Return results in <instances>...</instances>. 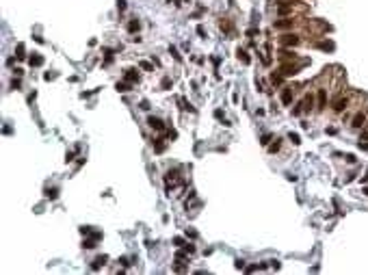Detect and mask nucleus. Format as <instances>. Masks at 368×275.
<instances>
[{"label":"nucleus","mask_w":368,"mask_h":275,"mask_svg":"<svg viewBox=\"0 0 368 275\" xmlns=\"http://www.w3.org/2000/svg\"><path fill=\"white\" fill-rule=\"evenodd\" d=\"M117 91H119V93L130 91V83H128V80H124V83H117Z\"/></svg>","instance_id":"9b49d317"},{"label":"nucleus","mask_w":368,"mask_h":275,"mask_svg":"<svg viewBox=\"0 0 368 275\" xmlns=\"http://www.w3.org/2000/svg\"><path fill=\"white\" fill-rule=\"evenodd\" d=\"M186 236H191V238H195V236H197V232H193V230H186Z\"/></svg>","instance_id":"cd10ccee"},{"label":"nucleus","mask_w":368,"mask_h":275,"mask_svg":"<svg viewBox=\"0 0 368 275\" xmlns=\"http://www.w3.org/2000/svg\"><path fill=\"white\" fill-rule=\"evenodd\" d=\"M290 100H292V91H290V89H284V93H281V102H284V104H290Z\"/></svg>","instance_id":"f8f14e48"},{"label":"nucleus","mask_w":368,"mask_h":275,"mask_svg":"<svg viewBox=\"0 0 368 275\" xmlns=\"http://www.w3.org/2000/svg\"><path fill=\"white\" fill-rule=\"evenodd\" d=\"M236 269H245V262H243V260H236Z\"/></svg>","instance_id":"c85d7f7f"},{"label":"nucleus","mask_w":368,"mask_h":275,"mask_svg":"<svg viewBox=\"0 0 368 275\" xmlns=\"http://www.w3.org/2000/svg\"><path fill=\"white\" fill-rule=\"evenodd\" d=\"M163 89H169L171 87V78H163V85H160Z\"/></svg>","instance_id":"5701e85b"},{"label":"nucleus","mask_w":368,"mask_h":275,"mask_svg":"<svg viewBox=\"0 0 368 275\" xmlns=\"http://www.w3.org/2000/svg\"><path fill=\"white\" fill-rule=\"evenodd\" d=\"M17 54H15V59H24L26 54H24V44H17V50H15Z\"/></svg>","instance_id":"2eb2a0df"},{"label":"nucleus","mask_w":368,"mask_h":275,"mask_svg":"<svg viewBox=\"0 0 368 275\" xmlns=\"http://www.w3.org/2000/svg\"><path fill=\"white\" fill-rule=\"evenodd\" d=\"M366 180H368V178H364V182H366Z\"/></svg>","instance_id":"2f4dec72"},{"label":"nucleus","mask_w":368,"mask_h":275,"mask_svg":"<svg viewBox=\"0 0 368 275\" xmlns=\"http://www.w3.org/2000/svg\"><path fill=\"white\" fill-rule=\"evenodd\" d=\"M141 108H143V111H147V108H149V104H147V100H143V102H141Z\"/></svg>","instance_id":"bb28decb"},{"label":"nucleus","mask_w":368,"mask_h":275,"mask_svg":"<svg viewBox=\"0 0 368 275\" xmlns=\"http://www.w3.org/2000/svg\"><path fill=\"white\" fill-rule=\"evenodd\" d=\"M56 195H59V188H46V197H50V199H56Z\"/></svg>","instance_id":"4468645a"},{"label":"nucleus","mask_w":368,"mask_h":275,"mask_svg":"<svg viewBox=\"0 0 368 275\" xmlns=\"http://www.w3.org/2000/svg\"><path fill=\"white\" fill-rule=\"evenodd\" d=\"M28 63H31V67H39V65H44V56L41 54H33L28 59Z\"/></svg>","instance_id":"7ed1b4c3"},{"label":"nucleus","mask_w":368,"mask_h":275,"mask_svg":"<svg viewBox=\"0 0 368 275\" xmlns=\"http://www.w3.org/2000/svg\"><path fill=\"white\" fill-rule=\"evenodd\" d=\"M147 124H149V128H154V130H163V128H165V124H163L160 117H149Z\"/></svg>","instance_id":"f03ea898"},{"label":"nucleus","mask_w":368,"mask_h":275,"mask_svg":"<svg viewBox=\"0 0 368 275\" xmlns=\"http://www.w3.org/2000/svg\"><path fill=\"white\" fill-rule=\"evenodd\" d=\"M169 52H171V54H173V59H176V61H180V59H182V56H180V54H178V50H176V48H173V46L169 48Z\"/></svg>","instance_id":"b1692460"},{"label":"nucleus","mask_w":368,"mask_h":275,"mask_svg":"<svg viewBox=\"0 0 368 275\" xmlns=\"http://www.w3.org/2000/svg\"><path fill=\"white\" fill-rule=\"evenodd\" d=\"M301 39H299V35H284V39H281V44L284 46H297Z\"/></svg>","instance_id":"f257e3e1"},{"label":"nucleus","mask_w":368,"mask_h":275,"mask_svg":"<svg viewBox=\"0 0 368 275\" xmlns=\"http://www.w3.org/2000/svg\"><path fill=\"white\" fill-rule=\"evenodd\" d=\"M323 106H325V89L318 91V108H323Z\"/></svg>","instance_id":"f3484780"},{"label":"nucleus","mask_w":368,"mask_h":275,"mask_svg":"<svg viewBox=\"0 0 368 275\" xmlns=\"http://www.w3.org/2000/svg\"><path fill=\"white\" fill-rule=\"evenodd\" d=\"M124 76H126V80H128V83L139 80V72H137V69H126V74H124Z\"/></svg>","instance_id":"0eeeda50"},{"label":"nucleus","mask_w":368,"mask_h":275,"mask_svg":"<svg viewBox=\"0 0 368 275\" xmlns=\"http://www.w3.org/2000/svg\"><path fill=\"white\" fill-rule=\"evenodd\" d=\"M269 149H271V152H277V149H279V143H273V145H271Z\"/></svg>","instance_id":"c756f323"},{"label":"nucleus","mask_w":368,"mask_h":275,"mask_svg":"<svg viewBox=\"0 0 368 275\" xmlns=\"http://www.w3.org/2000/svg\"><path fill=\"white\" fill-rule=\"evenodd\" d=\"M288 139H290L295 145H299V143H301V139H299V135H297V132H290V135H288Z\"/></svg>","instance_id":"a211bd4d"},{"label":"nucleus","mask_w":368,"mask_h":275,"mask_svg":"<svg viewBox=\"0 0 368 275\" xmlns=\"http://www.w3.org/2000/svg\"><path fill=\"white\" fill-rule=\"evenodd\" d=\"M362 137H364V139H368V130H366V132H364V135H362Z\"/></svg>","instance_id":"7c9ffc66"},{"label":"nucleus","mask_w":368,"mask_h":275,"mask_svg":"<svg viewBox=\"0 0 368 275\" xmlns=\"http://www.w3.org/2000/svg\"><path fill=\"white\" fill-rule=\"evenodd\" d=\"M238 59H240L245 65H249V63H251V59H249V54H247L245 50H238Z\"/></svg>","instance_id":"ddd939ff"},{"label":"nucleus","mask_w":368,"mask_h":275,"mask_svg":"<svg viewBox=\"0 0 368 275\" xmlns=\"http://www.w3.org/2000/svg\"><path fill=\"white\" fill-rule=\"evenodd\" d=\"M173 243H176L178 247H184V238H180V236H176V238H173Z\"/></svg>","instance_id":"393cba45"},{"label":"nucleus","mask_w":368,"mask_h":275,"mask_svg":"<svg viewBox=\"0 0 368 275\" xmlns=\"http://www.w3.org/2000/svg\"><path fill=\"white\" fill-rule=\"evenodd\" d=\"M364 121H366V115H364V113H357V115L353 117V126H355V128L364 126Z\"/></svg>","instance_id":"6e6552de"},{"label":"nucleus","mask_w":368,"mask_h":275,"mask_svg":"<svg viewBox=\"0 0 368 275\" xmlns=\"http://www.w3.org/2000/svg\"><path fill=\"white\" fill-rule=\"evenodd\" d=\"M126 7H128L126 0H117V9H119V11H126Z\"/></svg>","instance_id":"412c9836"},{"label":"nucleus","mask_w":368,"mask_h":275,"mask_svg":"<svg viewBox=\"0 0 368 275\" xmlns=\"http://www.w3.org/2000/svg\"><path fill=\"white\" fill-rule=\"evenodd\" d=\"M197 35H199V37H204V39H206V28H204V26H201V24H199V26H197Z\"/></svg>","instance_id":"4be33fe9"},{"label":"nucleus","mask_w":368,"mask_h":275,"mask_svg":"<svg viewBox=\"0 0 368 275\" xmlns=\"http://www.w3.org/2000/svg\"><path fill=\"white\" fill-rule=\"evenodd\" d=\"M318 48H323V50H333V44H331V41H321Z\"/></svg>","instance_id":"6ab92c4d"},{"label":"nucleus","mask_w":368,"mask_h":275,"mask_svg":"<svg viewBox=\"0 0 368 275\" xmlns=\"http://www.w3.org/2000/svg\"><path fill=\"white\" fill-rule=\"evenodd\" d=\"M139 28H141L139 20H130V22H128V33H137Z\"/></svg>","instance_id":"9d476101"},{"label":"nucleus","mask_w":368,"mask_h":275,"mask_svg":"<svg viewBox=\"0 0 368 275\" xmlns=\"http://www.w3.org/2000/svg\"><path fill=\"white\" fill-rule=\"evenodd\" d=\"M154 149H156V152H163V149H165V143H163V139H158V143L154 145Z\"/></svg>","instance_id":"aec40b11"},{"label":"nucleus","mask_w":368,"mask_h":275,"mask_svg":"<svg viewBox=\"0 0 368 275\" xmlns=\"http://www.w3.org/2000/svg\"><path fill=\"white\" fill-rule=\"evenodd\" d=\"M299 72V67H295V65H284L281 67V76H295Z\"/></svg>","instance_id":"20e7f679"},{"label":"nucleus","mask_w":368,"mask_h":275,"mask_svg":"<svg viewBox=\"0 0 368 275\" xmlns=\"http://www.w3.org/2000/svg\"><path fill=\"white\" fill-rule=\"evenodd\" d=\"M269 141H271V135H264L262 137V145H269Z\"/></svg>","instance_id":"a878e982"},{"label":"nucleus","mask_w":368,"mask_h":275,"mask_svg":"<svg viewBox=\"0 0 368 275\" xmlns=\"http://www.w3.org/2000/svg\"><path fill=\"white\" fill-rule=\"evenodd\" d=\"M139 65H141V69H145V72H152V69H154V65H152V63H147V61H141Z\"/></svg>","instance_id":"dca6fc26"},{"label":"nucleus","mask_w":368,"mask_h":275,"mask_svg":"<svg viewBox=\"0 0 368 275\" xmlns=\"http://www.w3.org/2000/svg\"><path fill=\"white\" fill-rule=\"evenodd\" d=\"M104 264H106V256H97V258L93 260L91 269H93V271H97V269H100V267H104Z\"/></svg>","instance_id":"423d86ee"},{"label":"nucleus","mask_w":368,"mask_h":275,"mask_svg":"<svg viewBox=\"0 0 368 275\" xmlns=\"http://www.w3.org/2000/svg\"><path fill=\"white\" fill-rule=\"evenodd\" d=\"M347 104H349V102H347V97H338V100L333 102V111H338V113H340V111H344V108H347Z\"/></svg>","instance_id":"39448f33"},{"label":"nucleus","mask_w":368,"mask_h":275,"mask_svg":"<svg viewBox=\"0 0 368 275\" xmlns=\"http://www.w3.org/2000/svg\"><path fill=\"white\" fill-rule=\"evenodd\" d=\"M273 26L275 28H288V26H292V20H277Z\"/></svg>","instance_id":"1a4fd4ad"}]
</instances>
